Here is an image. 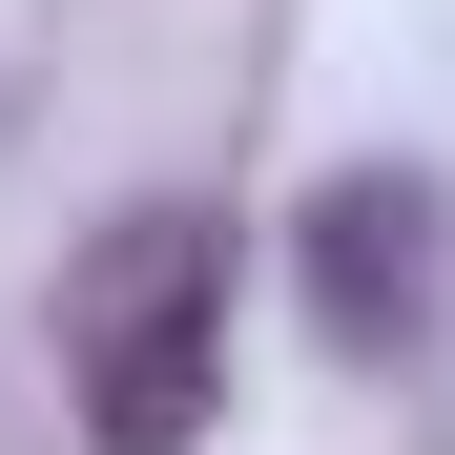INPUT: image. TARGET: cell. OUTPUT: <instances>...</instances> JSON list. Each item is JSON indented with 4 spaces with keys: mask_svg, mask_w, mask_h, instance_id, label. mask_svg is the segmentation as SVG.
Segmentation results:
<instances>
[{
    "mask_svg": "<svg viewBox=\"0 0 455 455\" xmlns=\"http://www.w3.org/2000/svg\"><path fill=\"white\" fill-rule=\"evenodd\" d=\"M62 394H84V455H187L228 414V207L207 187H145L62 269Z\"/></svg>",
    "mask_w": 455,
    "mask_h": 455,
    "instance_id": "1",
    "label": "cell"
},
{
    "mask_svg": "<svg viewBox=\"0 0 455 455\" xmlns=\"http://www.w3.org/2000/svg\"><path fill=\"white\" fill-rule=\"evenodd\" d=\"M311 311H331V352H414L435 331V187L414 166H352L311 207Z\"/></svg>",
    "mask_w": 455,
    "mask_h": 455,
    "instance_id": "2",
    "label": "cell"
}]
</instances>
